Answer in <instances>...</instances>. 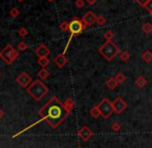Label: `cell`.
Masks as SVG:
<instances>
[{"mask_svg": "<svg viewBox=\"0 0 152 148\" xmlns=\"http://www.w3.org/2000/svg\"><path fill=\"white\" fill-rule=\"evenodd\" d=\"M38 115L52 128H57L69 115V112L66 110L58 97L52 96L48 103L38 111Z\"/></svg>", "mask_w": 152, "mask_h": 148, "instance_id": "obj_1", "label": "cell"}, {"mask_svg": "<svg viewBox=\"0 0 152 148\" xmlns=\"http://www.w3.org/2000/svg\"><path fill=\"white\" fill-rule=\"evenodd\" d=\"M48 92H49L48 87H47L46 85H45V83L42 82V81H40L39 79L33 81V82L27 87V93H28L34 100H36V102L42 100Z\"/></svg>", "mask_w": 152, "mask_h": 148, "instance_id": "obj_2", "label": "cell"}, {"mask_svg": "<svg viewBox=\"0 0 152 148\" xmlns=\"http://www.w3.org/2000/svg\"><path fill=\"white\" fill-rule=\"evenodd\" d=\"M119 48L112 42V40H107L99 49H98V53L102 55L106 60L111 61L115 58L117 54L119 53Z\"/></svg>", "mask_w": 152, "mask_h": 148, "instance_id": "obj_3", "label": "cell"}, {"mask_svg": "<svg viewBox=\"0 0 152 148\" xmlns=\"http://www.w3.org/2000/svg\"><path fill=\"white\" fill-rule=\"evenodd\" d=\"M19 57L18 50L14 48L12 45H6L0 52V58L3 60L6 64H12L17 58Z\"/></svg>", "mask_w": 152, "mask_h": 148, "instance_id": "obj_4", "label": "cell"}, {"mask_svg": "<svg viewBox=\"0 0 152 148\" xmlns=\"http://www.w3.org/2000/svg\"><path fill=\"white\" fill-rule=\"evenodd\" d=\"M97 106H98V108H99L100 114H102V118H104V119H108L109 117L113 114V112H114L112 102H110V100H108V98L102 100V102H100Z\"/></svg>", "mask_w": 152, "mask_h": 148, "instance_id": "obj_5", "label": "cell"}, {"mask_svg": "<svg viewBox=\"0 0 152 148\" xmlns=\"http://www.w3.org/2000/svg\"><path fill=\"white\" fill-rule=\"evenodd\" d=\"M86 26L83 24L82 20H79L78 18H74L72 21L69 22V32H70V36H76L79 35L81 32L83 31Z\"/></svg>", "mask_w": 152, "mask_h": 148, "instance_id": "obj_6", "label": "cell"}, {"mask_svg": "<svg viewBox=\"0 0 152 148\" xmlns=\"http://www.w3.org/2000/svg\"><path fill=\"white\" fill-rule=\"evenodd\" d=\"M16 81L21 87H23V88H27V87L33 82V81H32V78L27 74L26 72H23L22 74L19 75V76L17 77Z\"/></svg>", "mask_w": 152, "mask_h": 148, "instance_id": "obj_7", "label": "cell"}, {"mask_svg": "<svg viewBox=\"0 0 152 148\" xmlns=\"http://www.w3.org/2000/svg\"><path fill=\"white\" fill-rule=\"evenodd\" d=\"M112 104H113V108H114V112L117 113V114H121L127 108V104L124 102V100L121 96H118V97L115 98L112 102Z\"/></svg>", "mask_w": 152, "mask_h": 148, "instance_id": "obj_8", "label": "cell"}, {"mask_svg": "<svg viewBox=\"0 0 152 148\" xmlns=\"http://www.w3.org/2000/svg\"><path fill=\"white\" fill-rule=\"evenodd\" d=\"M96 19H97V17L95 16V14L93 12H91V10H88L82 18V22L86 27L91 26L94 23H96Z\"/></svg>", "mask_w": 152, "mask_h": 148, "instance_id": "obj_9", "label": "cell"}, {"mask_svg": "<svg viewBox=\"0 0 152 148\" xmlns=\"http://www.w3.org/2000/svg\"><path fill=\"white\" fill-rule=\"evenodd\" d=\"M78 136L80 137L83 141H85V142H86V141H88L89 139L93 136V133H92V130L88 127V126L85 125V126L81 127L80 130H78Z\"/></svg>", "mask_w": 152, "mask_h": 148, "instance_id": "obj_10", "label": "cell"}, {"mask_svg": "<svg viewBox=\"0 0 152 148\" xmlns=\"http://www.w3.org/2000/svg\"><path fill=\"white\" fill-rule=\"evenodd\" d=\"M67 62H68V59L66 58V56L64 55V53H60V54H58L54 58V63L56 64L59 68H63Z\"/></svg>", "mask_w": 152, "mask_h": 148, "instance_id": "obj_11", "label": "cell"}, {"mask_svg": "<svg viewBox=\"0 0 152 148\" xmlns=\"http://www.w3.org/2000/svg\"><path fill=\"white\" fill-rule=\"evenodd\" d=\"M35 54L37 57H48L51 54V51L45 46L44 44H40L39 46L36 48Z\"/></svg>", "mask_w": 152, "mask_h": 148, "instance_id": "obj_12", "label": "cell"}, {"mask_svg": "<svg viewBox=\"0 0 152 148\" xmlns=\"http://www.w3.org/2000/svg\"><path fill=\"white\" fill-rule=\"evenodd\" d=\"M37 77H38V79H40V80H47V79L50 77V73H49L48 70H46V67H42V70L38 72Z\"/></svg>", "mask_w": 152, "mask_h": 148, "instance_id": "obj_13", "label": "cell"}, {"mask_svg": "<svg viewBox=\"0 0 152 148\" xmlns=\"http://www.w3.org/2000/svg\"><path fill=\"white\" fill-rule=\"evenodd\" d=\"M63 105H64V107H65V109L69 113L72 112L75 108V102H74V100H72V98H67V100L64 102Z\"/></svg>", "mask_w": 152, "mask_h": 148, "instance_id": "obj_14", "label": "cell"}, {"mask_svg": "<svg viewBox=\"0 0 152 148\" xmlns=\"http://www.w3.org/2000/svg\"><path fill=\"white\" fill-rule=\"evenodd\" d=\"M118 84L119 83L117 82L115 78H110L109 80H107V82H106V85L108 86V88H110V89H115L118 86Z\"/></svg>", "mask_w": 152, "mask_h": 148, "instance_id": "obj_15", "label": "cell"}, {"mask_svg": "<svg viewBox=\"0 0 152 148\" xmlns=\"http://www.w3.org/2000/svg\"><path fill=\"white\" fill-rule=\"evenodd\" d=\"M147 80L144 78L143 76H140V77H138V79L136 80V84H137V86L138 87H140V88H143V87H145L147 85Z\"/></svg>", "mask_w": 152, "mask_h": 148, "instance_id": "obj_16", "label": "cell"}, {"mask_svg": "<svg viewBox=\"0 0 152 148\" xmlns=\"http://www.w3.org/2000/svg\"><path fill=\"white\" fill-rule=\"evenodd\" d=\"M90 115L93 118H98L99 116H102V114H100V111H99V108H98V106H94L93 108H91L90 110Z\"/></svg>", "mask_w": 152, "mask_h": 148, "instance_id": "obj_17", "label": "cell"}, {"mask_svg": "<svg viewBox=\"0 0 152 148\" xmlns=\"http://www.w3.org/2000/svg\"><path fill=\"white\" fill-rule=\"evenodd\" d=\"M37 63L39 64V66H42V67H46V66L50 63V60H49L48 57H38Z\"/></svg>", "mask_w": 152, "mask_h": 148, "instance_id": "obj_18", "label": "cell"}, {"mask_svg": "<svg viewBox=\"0 0 152 148\" xmlns=\"http://www.w3.org/2000/svg\"><path fill=\"white\" fill-rule=\"evenodd\" d=\"M142 58L144 60L145 62H147V63H149V62L152 61V53L150 52L149 50H146L144 53L142 54Z\"/></svg>", "mask_w": 152, "mask_h": 148, "instance_id": "obj_19", "label": "cell"}, {"mask_svg": "<svg viewBox=\"0 0 152 148\" xmlns=\"http://www.w3.org/2000/svg\"><path fill=\"white\" fill-rule=\"evenodd\" d=\"M142 30L147 34L151 33V32H152V24H151V23H145V24H143Z\"/></svg>", "mask_w": 152, "mask_h": 148, "instance_id": "obj_20", "label": "cell"}, {"mask_svg": "<svg viewBox=\"0 0 152 148\" xmlns=\"http://www.w3.org/2000/svg\"><path fill=\"white\" fill-rule=\"evenodd\" d=\"M115 79H116V81L119 83V84H121V83H123L124 81L126 80V77L123 73H118V74L115 76Z\"/></svg>", "mask_w": 152, "mask_h": 148, "instance_id": "obj_21", "label": "cell"}, {"mask_svg": "<svg viewBox=\"0 0 152 148\" xmlns=\"http://www.w3.org/2000/svg\"><path fill=\"white\" fill-rule=\"evenodd\" d=\"M111 130H112L113 132H115V133H118L119 130H121V124L119 123V122H117V121L113 122L112 125H111Z\"/></svg>", "mask_w": 152, "mask_h": 148, "instance_id": "obj_22", "label": "cell"}, {"mask_svg": "<svg viewBox=\"0 0 152 148\" xmlns=\"http://www.w3.org/2000/svg\"><path fill=\"white\" fill-rule=\"evenodd\" d=\"M10 15L12 18H17V17H19V15H20V10H19L18 7H12V10H10Z\"/></svg>", "mask_w": 152, "mask_h": 148, "instance_id": "obj_23", "label": "cell"}, {"mask_svg": "<svg viewBox=\"0 0 152 148\" xmlns=\"http://www.w3.org/2000/svg\"><path fill=\"white\" fill-rule=\"evenodd\" d=\"M18 33H19V35H20L21 37H25V36L28 35L29 32H28V30H27L26 27H21V28L19 29Z\"/></svg>", "mask_w": 152, "mask_h": 148, "instance_id": "obj_24", "label": "cell"}, {"mask_svg": "<svg viewBox=\"0 0 152 148\" xmlns=\"http://www.w3.org/2000/svg\"><path fill=\"white\" fill-rule=\"evenodd\" d=\"M120 59L124 62L128 61L130 59V54L128 52H122L120 54Z\"/></svg>", "mask_w": 152, "mask_h": 148, "instance_id": "obj_25", "label": "cell"}, {"mask_svg": "<svg viewBox=\"0 0 152 148\" xmlns=\"http://www.w3.org/2000/svg\"><path fill=\"white\" fill-rule=\"evenodd\" d=\"M104 38H106V40H112L113 37H114V32L111 31V30H108V31L104 32Z\"/></svg>", "mask_w": 152, "mask_h": 148, "instance_id": "obj_26", "label": "cell"}, {"mask_svg": "<svg viewBox=\"0 0 152 148\" xmlns=\"http://www.w3.org/2000/svg\"><path fill=\"white\" fill-rule=\"evenodd\" d=\"M60 29H61V31H63V32H65V31H69V23L68 22H62L61 24H60Z\"/></svg>", "mask_w": 152, "mask_h": 148, "instance_id": "obj_27", "label": "cell"}, {"mask_svg": "<svg viewBox=\"0 0 152 148\" xmlns=\"http://www.w3.org/2000/svg\"><path fill=\"white\" fill-rule=\"evenodd\" d=\"M107 22V19L104 18V16H98L97 19H96V23H97L99 26H102V25H104Z\"/></svg>", "mask_w": 152, "mask_h": 148, "instance_id": "obj_28", "label": "cell"}, {"mask_svg": "<svg viewBox=\"0 0 152 148\" xmlns=\"http://www.w3.org/2000/svg\"><path fill=\"white\" fill-rule=\"evenodd\" d=\"M27 48H28V45H27V42H19V45H18V49L20 51H25V50H27Z\"/></svg>", "mask_w": 152, "mask_h": 148, "instance_id": "obj_29", "label": "cell"}, {"mask_svg": "<svg viewBox=\"0 0 152 148\" xmlns=\"http://www.w3.org/2000/svg\"><path fill=\"white\" fill-rule=\"evenodd\" d=\"M84 0H76V2H75V4H76L77 7L79 8H82L83 6H84Z\"/></svg>", "mask_w": 152, "mask_h": 148, "instance_id": "obj_30", "label": "cell"}, {"mask_svg": "<svg viewBox=\"0 0 152 148\" xmlns=\"http://www.w3.org/2000/svg\"><path fill=\"white\" fill-rule=\"evenodd\" d=\"M144 7L146 8V10H148L149 12H152V0H149V1L147 2L146 5H145Z\"/></svg>", "mask_w": 152, "mask_h": 148, "instance_id": "obj_31", "label": "cell"}, {"mask_svg": "<svg viewBox=\"0 0 152 148\" xmlns=\"http://www.w3.org/2000/svg\"><path fill=\"white\" fill-rule=\"evenodd\" d=\"M134 1H136L138 4H140L141 6H145V5H146V3L149 1V0H134Z\"/></svg>", "mask_w": 152, "mask_h": 148, "instance_id": "obj_32", "label": "cell"}, {"mask_svg": "<svg viewBox=\"0 0 152 148\" xmlns=\"http://www.w3.org/2000/svg\"><path fill=\"white\" fill-rule=\"evenodd\" d=\"M87 3L89 4V5H93V4L96 3V0H86Z\"/></svg>", "mask_w": 152, "mask_h": 148, "instance_id": "obj_33", "label": "cell"}, {"mask_svg": "<svg viewBox=\"0 0 152 148\" xmlns=\"http://www.w3.org/2000/svg\"><path fill=\"white\" fill-rule=\"evenodd\" d=\"M3 116H4V111L2 110L1 108H0V120L3 118Z\"/></svg>", "mask_w": 152, "mask_h": 148, "instance_id": "obj_34", "label": "cell"}, {"mask_svg": "<svg viewBox=\"0 0 152 148\" xmlns=\"http://www.w3.org/2000/svg\"><path fill=\"white\" fill-rule=\"evenodd\" d=\"M17 1H18V2H20V3H22V2H24L25 0H17Z\"/></svg>", "mask_w": 152, "mask_h": 148, "instance_id": "obj_35", "label": "cell"}, {"mask_svg": "<svg viewBox=\"0 0 152 148\" xmlns=\"http://www.w3.org/2000/svg\"><path fill=\"white\" fill-rule=\"evenodd\" d=\"M47 1H49V2H53V1H55V0H47Z\"/></svg>", "mask_w": 152, "mask_h": 148, "instance_id": "obj_36", "label": "cell"}, {"mask_svg": "<svg viewBox=\"0 0 152 148\" xmlns=\"http://www.w3.org/2000/svg\"><path fill=\"white\" fill-rule=\"evenodd\" d=\"M0 77H1V72H0Z\"/></svg>", "mask_w": 152, "mask_h": 148, "instance_id": "obj_37", "label": "cell"}, {"mask_svg": "<svg viewBox=\"0 0 152 148\" xmlns=\"http://www.w3.org/2000/svg\"><path fill=\"white\" fill-rule=\"evenodd\" d=\"M150 15H151V16H152V12H150Z\"/></svg>", "mask_w": 152, "mask_h": 148, "instance_id": "obj_38", "label": "cell"}, {"mask_svg": "<svg viewBox=\"0 0 152 148\" xmlns=\"http://www.w3.org/2000/svg\"><path fill=\"white\" fill-rule=\"evenodd\" d=\"M77 148H81V147H77Z\"/></svg>", "mask_w": 152, "mask_h": 148, "instance_id": "obj_39", "label": "cell"}]
</instances>
